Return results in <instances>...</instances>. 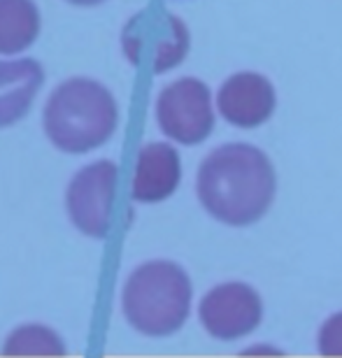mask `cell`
Instances as JSON below:
<instances>
[{
    "label": "cell",
    "instance_id": "1",
    "mask_svg": "<svg viewBox=\"0 0 342 358\" xmlns=\"http://www.w3.org/2000/svg\"><path fill=\"white\" fill-rule=\"evenodd\" d=\"M196 189L203 207L222 224L249 226L273 205L277 177L261 149L233 142L215 149L201 163Z\"/></svg>",
    "mask_w": 342,
    "mask_h": 358
},
{
    "label": "cell",
    "instance_id": "2",
    "mask_svg": "<svg viewBox=\"0 0 342 358\" xmlns=\"http://www.w3.org/2000/svg\"><path fill=\"white\" fill-rule=\"evenodd\" d=\"M45 133L66 154H87L105 145L119 124L114 96L94 80L63 82L45 105Z\"/></svg>",
    "mask_w": 342,
    "mask_h": 358
},
{
    "label": "cell",
    "instance_id": "3",
    "mask_svg": "<svg viewBox=\"0 0 342 358\" xmlns=\"http://www.w3.org/2000/svg\"><path fill=\"white\" fill-rule=\"evenodd\" d=\"M191 279L173 261H149L135 268L124 286V314L135 331L166 338L184 326L191 310Z\"/></svg>",
    "mask_w": 342,
    "mask_h": 358
},
{
    "label": "cell",
    "instance_id": "4",
    "mask_svg": "<svg viewBox=\"0 0 342 358\" xmlns=\"http://www.w3.org/2000/svg\"><path fill=\"white\" fill-rule=\"evenodd\" d=\"M156 119L161 131L182 145H198L208 140L215 128L210 89L196 77H184L159 93Z\"/></svg>",
    "mask_w": 342,
    "mask_h": 358
},
{
    "label": "cell",
    "instance_id": "5",
    "mask_svg": "<svg viewBox=\"0 0 342 358\" xmlns=\"http://www.w3.org/2000/svg\"><path fill=\"white\" fill-rule=\"evenodd\" d=\"M119 168L112 161H96L82 168L68 186V217L84 235L108 238L112 228L114 198H117Z\"/></svg>",
    "mask_w": 342,
    "mask_h": 358
},
{
    "label": "cell",
    "instance_id": "6",
    "mask_svg": "<svg viewBox=\"0 0 342 358\" xmlns=\"http://www.w3.org/2000/svg\"><path fill=\"white\" fill-rule=\"evenodd\" d=\"M198 314L212 338L231 342L256 331L263 317V303L252 286L231 282L215 286L203 298Z\"/></svg>",
    "mask_w": 342,
    "mask_h": 358
},
{
    "label": "cell",
    "instance_id": "7",
    "mask_svg": "<svg viewBox=\"0 0 342 358\" xmlns=\"http://www.w3.org/2000/svg\"><path fill=\"white\" fill-rule=\"evenodd\" d=\"M217 103L228 124L238 128H256L273 117L277 93L263 75L238 73L219 89Z\"/></svg>",
    "mask_w": 342,
    "mask_h": 358
},
{
    "label": "cell",
    "instance_id": "8",
    "mask_svg": "<svg viewBox=\"0 0 342 358\" xmlns=\"http://www.w3.org/2000/svg\"><path fill=\"white\" fill-rule=\"evenodd\" d=\"M180 154L166 142H152L138 154L133 175V198L140 203H161L170 198L180 184Z\"/></svg>",
    "mask_w": 342,
    "mask_h": 358
},
{
    "label": "cell",
    "instance_id": "9",
    "mask_svg": "<svg viewBox=\"0 0 342 358\" xmlns=\"http://www.w3.org/2000/svg\"><path fill=\"white\" fill-rule=\"evenodd\" d=\"M42 84L45 70L38 61H0V128L26 117Z\"/></svg>",
    "mask_w": 342,
    "mask_h": 358
},
{
    "label": "cell",
    "instance_id": "10",
    "mask_svg": "<svg viewBox=\"0 0 342 358\" xmlns=\"http://www.w3.org/2000/svg\"><path fill=\"white\" fill-rule=\"evenodd\" d=\"M40 33V12L33 0H0V54L28 49Z\"/></svg>",
    "mask_w": 342,
    "mask_h": 358
},
{
    "label": "cell",
    "instance_id": "11",
    "mask_svg": "<svg viewBox=\"0 0 342 358\" xmlns=\"http://www.w3.org/2000/svg\"><path fill=\"white\" fill-rule=\"evenodd\" d=\"M152 33H154L152 26L140 28L138 21L133 19L131 28H128V33L124 35V42L149 38ZM187 52H189V31H187V26L182 24V19L175 17L173 26L168 28V33L156 40V45H154V56H152L154 73H166V70L180 66V61L187 56Z\"/></svg>",
    "mask_w": 342,
    "mask_h": 358
},
{
    "label": "cell",
    "instance_id": "12",
    "mask_svg": "<svg viewBox=\"0 0 342 358\" xmlns=\"http://www.w3.org/2000/svg\"><path fill=\"white\" fill-rule=\"evenodd\" d=\"M5 356H66V345L47 326H21L10 333L5 347Z\"/></svg>",
    "mask_w": 342,
    "mask_h": 358
},
{
    "label": "cell",
    "instance_id": "13",
    "mask_svg": "<svg viewBox=\"0 0 342 358\" xmlns=\"http://www.w3.org/2000/svg\"><path fill=\"white\" fill-rule=\"evenodd\" d=\"M319 352L324 356H342V312L333 314L319 331Z\"/></svg>",
    "mask_w": 342,
    "mask_h": 358
},
{
    "label": "cell",
    "instance_id": "14",
    "mask_svg": "<svg viewBox=\"0 0 342 358\" xmlns=\"http://www.w3.org/2000/svg\"><path fill=\"white\" fill-rule=\"evenodd\" d=\"M70 5H80V7H94V5H101L105 0H68Z\"/></svg>",
    "mask_w": 342,
    "mask_h": 358
}]
</instances>
